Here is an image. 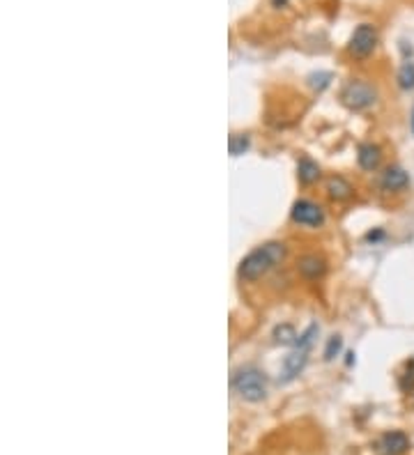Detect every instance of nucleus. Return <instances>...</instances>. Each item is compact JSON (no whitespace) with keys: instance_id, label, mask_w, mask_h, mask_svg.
Instances as JSON below:
<instances>
[{"instance_id":"obj_17","label":"nucleus","mask_w":414,"mask_h":455,"mask_svg":"<svg viewBox=\"0 0 414 455\" xmlns=\"http://www.w3.org/2000/svg\"><path fill=\"white\" fill-rule=\"evenodd\" d=\"M339 350H341V338H339V336H334L332 341H330V345H327L325 359H334V352H339Z\"/></svg>"},{"instance_id":"obj_12","label":"nucleus","mask_w":414,"mask_h":455,"mask_svg":"<svg viewBox=\"0 0 414 455\" xmlns=\"http://www.w3.org/2000/svg\"><path fill=\"white\" fill-rule=\"evenodd\" d=\"M297 175L302 184H313V182H318V177H320V166L316 161H311V159H302L297 168Z\"/></svg>"},{"instance_id":"obj_14","label":"nucleus","mask_w":414,"mask_h":455,"mask_svg":"<svg viewBox=\"0 0 414 455\" xmlns=\"http://www.w3.org/2000/svg\"><path fill=\"white\" fill-rule=\"evenodd\" d=\"M274 336H276V343H283V345H288V343H297V336H295V331H292V327H278L276 331H274Z\"/></svg>"},{"instance_id":"obj_18","label":"nucleus","mask_w":414,"mask_h":455,"mask_svg":"<svg viewBox=\"0 0 414 455\" xmlns=\"http://www.w3.org/2000/svg\"><path fill=\"white\" fill-rule=\"evenodd\" d=\"M410 127H412V134H414V108H412V120H410Z\"/></svg>"},{"instance_id":"obj_11","label":"nucleus","mask_w":414,"mask_h":455,"mask_svg":"<svg viewBox=\"0 0 414 455\" xmlns=\"http://www.w3.org/2000/svg\"><path fill=\"white\" fill-rule=\"evenodd\" d=\"M327 193H330V198H334V200H348V198H352L354 189L345 177L334 175V177L327 179Z\"/></svg>"},{"instance_id":"obj_5","label":"nucleus","mask_w":414,"mask_h":455,"mask_svg":"<svg viewBox=\"0 0 414 455\" xmlns=\"http://www.w3.org/2000/svg\"><path fill=\"white\" fill-rule=\"evenodd\" d=\"M377 39H380L377 37V28L370 26V24H361V26L354 28L352 37H350V42H348V51L354 57H368L375 51Z\"/></svg>"},{"instance_id":"obj_2","label":"nucleus","mask_w":414,"mask_h":455,"mask_svg":"<svg viewBox=\"0 0 414 455\" xmlns=\"http://www.w3.org/2000/svg\"><path fill=\"white\" fill-rule=\"evenodd\" d=\"M233 389L240 398L258 402L267 395V377L258 368H242L233 375Z\"/></svg>"},{"instance_id":"obj_1","label":"nucleus","mask_w":414,"mask_h":455,"mask_svg":"<svg viewBox=\"0 0 414 455\" xmlns=\"http://www.w3.org/2000/svg\"><path fill=\"white\" fill-rule=\"evenodd\" d=\"M285 258V244L281 242H267L262 247L253 249L249 256L240 262V278L244 280H258L265 274H269L276 265H281Z\"/></svg>"},{"instance_id":"obj_16","label":"nucleus","mask_w":414,"mask_h":455,"mask_svg":"<svg viewBox=\"0 0 414 455\" xmlns=\"http://www.w3.org/2000/svg\"><path fill=\"white\" fill-rule=\"evenodd\" d=\"M401 389L403 391H412L414 389V361H410L408 371H405V375L401 377Z\"/></svg>"},{"instance_id":"obj_10","label":"nucleus","mask_w":414,"mask_h":455,"mask_svg":"<svg viewBox=\"0 0 414 455\" xmlns=\"http://www.w3.org/2000/svg\"><path fill=\"white\" fill-rule=\"evenodd\" d=\"M297 269H299V274H302L304 278L318 280L320 276H325L327 262H325L323 258H318V256H304V258L297 262Z\"/></svg>"},{"instance_id":"obj_7","label":"nucleus","mask_w":414,"mask_h":455,"mask_svg":"<svg viewBox=\"0 0 414 455\" xmlns=\"http://www.w3.org/2000/svg\"><path fill=\"white\" fill-rule=\"evenodd\" d=\"M408 449H410V439L401 430H391L380 439V451L384 455H403Z\"/></svg>"},{"instance_id":"obj_9","label":"nucleus","mask_w":414,"mask_h":455,"mask_svg":"<svg viewBox=\"0 0 414 455\" xmlns=\"http://www.w3.org/2000/svg\"><path fill=\"white\" fill-rule=\"evenodd\" d=\"M357 161L363 170H375L382 161V150L375 143H361L357 150Z\"/></svg>"},{"instance_id":"obj_6","label":"nucleus","mask_w":414,"mask_h":455,"mask_svg":"<svg viewBox=\"0 0 414 455\" xmlns=\"http://www.w3.org/2000/svg\"><path fill=\"white\" fill-rule=\"evenodd\" d=\"M292 221L299 223V226L320 228L325 223V212L323 207L311 200H297L295 207H292Z\"/></svg>"},{"instance_id":"obj_13","label":"nucleus","mask_w":414,"mask_h":455,"mask_svg":"<svg viewBox=\"0 0 414 455\" xmlns=\"http://www.w3.org/2000/svg\"><path fill=\"white\" fill-rule=\"evenodd\" d=\"M398 85L403 90H414V62L412 60H405L398 69Z\"/></svg>"},{"instance_id":"obj_3","label":"nucleus","mask_w":414,"mask_h":455,"mask_svg":"<svg viewBox=\"0 0 414 455\" xmlns=\"http://www.w3.org/2000/svg\"><path fill=\"white\" fill-rule=\"evenodd\" d=\"M341 101H343L350 111H366V108H370L377 101V90L368 81L352 78L341 90Z\"/></svg>"},{"instance_id":"obj_4","label":"nucleus","mask_w":414,"mask_h":455,"mask_svg":"<svg viewBox=\"0 0 414 455\" xmlns=\"http://www.w3.org/2000/svg\"><path fill=\"white\" fill-rule=\"evenodd\" d=\"M316 327H311L306 334L299 338L297 341V350L295 352H290L288 357H285V361H283V377H281V382H290V380H295L299 373L304 371V366H306V361H309V350H311V343H313V336H316Z\"/></svg>"},{"instance_id":"obj_15","label":"nucleus","mask_w":414,"mask_h":455,"mask_svg":"<svg viewBox=\"0 0 414 455\" xmlns=\"http://www.w3.org/2000/svg\"><path fill=\"white\" fill-rule=\"evenodd\" d=\"M246 150H249V139H246V136H233V139H231V154L233 157H240V154H244Z\"/></svg>"},{"instance_id":"obj_8","label":"nucleus","mask_w":414,"mask_h":455,"mask_svg":"<svg viewBox=\"0 0 414 455\" xmlns=\"http://www.w3.org/2000/svg\"><path fill=\"white\" fill-rule=\"evenodd\" d=\"M380 184L384 191H403L405 186H410V175L401 166H389V168L382 172Z\"/></svg>"}]
</instances>
